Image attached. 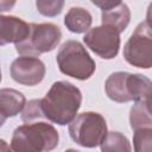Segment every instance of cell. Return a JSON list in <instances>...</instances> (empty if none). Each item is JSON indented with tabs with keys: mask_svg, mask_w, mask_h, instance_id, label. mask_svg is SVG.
Returning a JSON list of instances; mask_svg holds the SVG:
<instances>
[{
	"mask_svg": "<svg viewBox=\"0 0 152 152\" xmlns=\"http://www.w3.org/2000/svg\"><path fill=\"white\" fill-rule=\"evenodd\" d=\"M100 147L103 152H125L132 150L128 139L120 132H107L106 137L100 144Z\"/></svg>",
	"mask_w": 152,
	"mask_h": 152,
	"instance_id": "cell-15",
	"label": "cell"
},
{
	"mask_svg": "<svg viewBox=\"0 0 152 152\" xmlns=\"http://www.w3.org/2000/svg\"><path fill=\"white\" fill-rule=\"evenodd\" d=\"M151 86V80L145 75L116 71L108 76L104 89L112 101L124 103L150 99Z\"/></svg>",
	"mask_w": 152,
	"mask_h": 152,
	"instance_id": "cell-3",
	"label": "cell"
},
{
	"mask_svg": "<svg viewBox=\"0 0 152 152\" xmlns=\"http://www.w3.org/2000/svg\"><path fill=\"white\" fill-rule=\"evenodd\" d=\"M133 145L137 152H150L152 148V127L134 129Z\"/></svg>",
	"mask_w": 152,
	"mask_h": 152,
	"instance_id": "cell-16",
	"label": "cell"
},
{
	"mask_svg": "<svg viewBox=\"0 0 152 152\" xmlns=\"http://www.w3.org/2000/svg\"><path fill=\"white\" fill-rule=\"evenodd\" d=\"M124 57L133 66L150 69L152 66V32L150 19L141 21L124 46Z\"/></svg>",
	"mask_w": 152,
	"mask_h": 152,
	"instance_id": "cell-7",
	"label": "cell"
},
{
	"mask_svg": "<svg viewBox=\"0 0 152 152\" xmlns=\"http://www.w3.org/2000/svg\"><path fill=\"white\" fill-rule=\"evenodd\" d=\"M65 0H36V7L38 12L49 18H53L58 15L63 7H64Z\"/></svg>",
	"mask_w": 152,
	"mask_h": 152,
	"instance_id": "cell-17",
	"label": "cell"
},
{
	"mask_svg": "<svg viewBox=\"0 0 152 152\" xmlns=\"http://www.w3.org/2000/svg\"><path fill=\"white\" fill-rule=\"evenodd\" d=\"M106 119L96 112H84L69 124L70 138L80 146L93 148L101 144L107 134Z\"/></svg>",
	"mask_w": 152,
	"mask_h": 152,
	"instance_id": "cell-6",
	"label": "cell"
},
{
	"mask_svg": "<svg viewBox=\"0 0 152 152\" xmlns=\"http://www.w3.org/2000/svg\"><path fill=\"white\" fill-rule=\"evenodd\" d=\"M0 82H1V69H0Z\"/></svg>",
	"mask_w": 152,
	"mask_h": 152,
	"instance_id": "cell-23",
	"label": "cell"
},
{
	"mask_svg": "<svg viewBox=\"0 0 152 152\" xmlns=\"http://www.w3.org/2000/svg\"><path fill=\"white\" fill-rule=\"evenodd\" d=\"M40 101H42L40 99H36V100H31L27 103H25L23 108V113H21V120L27 124V122H32L36 119L44 118Z\"/></svg>",
	"mask_w": 152,
	"mask_h": 152,
	"instance_id": "cell-18",
	"label": "cell"
},
{
	"mask_svg": "<svg viewBox=\"0 0 152 152\" xmlns=\"http://www.w3.org/2000/svg\"><path fill=\"white\" fill-rule=\"evenodd\" d=\"M62 39L61 28L52 23L30 24L27 36L15 43V51L21 56L38 57L42 53L50 52L59 44Z\"/></svg>",
	"mask_w": 152,
	"mask_h": 152,
	"instance_id": "cell-5",
	"label": "cell"
},
{
	"mask_svg": "<svg viewBox=\"0 0 152 152\" xmlns=\"http://www.w3.org/2000/svg\"><path fill=\"white\" fill-rule=\"evenodd\" d=\"M129 112V124L132 129H138L142 127H152L151 118V101L150 99L134 101Z\"/></svg>",
	"mask_w": 152,
	"mask_h": 152,
	"instance_id": "cell-14",
	"label": "cell"
},
{
	"mask_svg": "<svg viewBox=\"0 0 152 152\" xmlns=\"http://www.w3.org/2000/svg\"><path fill=\"white\" fill-rule=\"evenodd\" d=\"M30 24L14 15L0 14V46L21 42L28 33Z\"/></svg>",
	"mask_w": 152,
	"mask_h": 152,
	"instance_id": "cell-10",
	"label": "cell"
},
{
	"mask_svg": "<svg viewBox=\"0 0 152 152\" xmlns=\"http://www.w3.org/2000/svg\"><path fill=\"white\" fill-rule=\"evenodd\" d=\"M26 103L23 93L12 88L0 89V112L5 118H13L18 115Z\"/></svg>",
	"mask_w": 152,
	"mask_h": 152,
	"instance_id": "cell-11",
	"label": "cell"
},
{
	"mask_svg": "<svg viewBox=\"0 0 152 152\" xmlns=\"http://www.w3.org/2000/svg\"><path fill=\"white\" fill-rule=\"evenodd\" d=\"M10 146L6 144V141L5 140H2V139H0V151H10Z\"/></svg>",
	"mask_w": 152,
	"mask_h": 152,
	"instance_id": "cell-21",
	"label": "cell"
},
{
	"mask_svg": "<svg viewBox=\"0 0 152 152\" xmlns=\"http://www.w3.org/2000/svg\"><path fill=\"white\" fill-rule=\"evenodd\" d=\"M10 71L12 78L17 83L33 87L43 81L46 69L38 57L20 56L12 62Z\"/></svg>",
	"mask_w": 152,
	"mask_h": 152,
	"instance_id": "cell-9",
	"label": "cell"
},
{
	"mask_svg": "<svg viewBox=\"0 0 152 152\" xmlns=\"http://www.w3.org/2000/svg\"><path fill=\"white\" fill-rule=\"evenodd\" d=\"M84 44L99 57L103 59H113L120 49V33L107 25L89 28L84 37Z\"/></svg>",
	"mask_w": 152,
	"mask_h": 152,
	"instance_id": "cell-8",
	"label": "cell"
},
{
	"mask_svg": "<svg viewBox=\"0 0 152 152\" xmlns=\"http://www.w3.org/2000/svg\"><path fill=\"white\" fill-rule=\"evenodd\" d=\"M6 119H7V118H5V116H4L2 114H1V112H0V127H1V126H2L4 124H5Z\"/></svg>",
	"mask_w": 152,
	"mask_h": 152,
	"instance_id": "cell-22",
	"label": "cell"
},
{
	"mask_svg": "<svg viewBox=\"0 0 152 152\" xmlns=\"http://www.w3.org/2000/svg\"><path fill=\"white\" fill-rule=\"evenodd\" d=\"M131 21V11L126 4H120L110 10L102 11L101 23L102 25L115 28L119 33L124 32Z\"/></svg>",
	"mask_w": 152,
	"mask_h": 152,
	"instance_id": "cell-12",
	"label": "cell"
},
{
	"mask_svg": "<svg viewBox=\"0 0 152 152\" xmlns=\"http://www.w3.org/2000/svg\"><path fill=\"white\" fill-rule=\"evenodd\" d=\"M40 100L44 118L59 126H65L76 116L82 103V93L68 81H57Z\"/></svg>",
	"mask_w": 152,
	"mask_h": 152,
	"instance_id": "cell-1",
	"label": "cell"
},
{
	"mask_svg": "<svg viewBox=\"0 0 152 152\" xmlns=\"http://www.w3.org/2000/svg\"><path fill=\"white\" fill-rule=\"evenodd\" d=\"M93 23L90 12L82 7H71L64 17V25L72 33L87 32Z\"/></svg>",
	"mask_w": 152,
	"mask_h": 152,
	"instance_id": "cell-13",
	"label": "cell"
},
{
	"mask_svg": "<svg viewBox=\"0 0 152 152\" xmlns=\"http://www.w3.org/2000/svg\"><path fill=\"white\" fill-rule=\"evenodd\" d=\"M15 2L17 0H0V12L11 11L14 7Z\"/></svg>",
	"mask_w": 152,
	"mask_h": 152,
	"instance_id": "cell-20",
	"label": "cell"
},
{
	"mask_svg": "<svg viewBox=\"0 0 152 152\" xmlns=\"http://www.w3.org/2000/svg\"><path fill=\"white\" fill-rule=\"evenodd\" d=\"M59 134L48 122H27L13 131L11 150L15 152H44L57 147Z\"/></svg>",
	"mask_w": 152,
	"mask_h": 152,
	"instance_id": "cell-2",
	"label": "cell"
},
{
	"mask_svg": "<svg viewBox=\"0 0 152 152\" xmlns=\"http://www.w3.org/2000/svg\"><path fill=\"white\" fill-rule=\"evenodd\" d=\"M95 6H97L99 8H101L102 11H107L110 10L118 5L121 4V0H90Z\"/></svg>",
	"mask_w": 152,
	"mask_h": 152,
	"instance_id": "cell-19",
	"label": "cell"
},
{
	"mask_svg": "<svg viewBox=\"0 0 152 152\" xmlns=\"http://www.w3.org/2000/svg\"><path fill=\"white\" fill-rule=\"evenodd\" d=\"M56 61L62 74L80 81L90 78L96 69L95 61L78 40L64 42L57 52Z\"/></svg>",
	"mask_w": 152,
	"mask_h": 152,
	"instance_id": "cell-4",
	"label": "cell"
}]
</instances>
